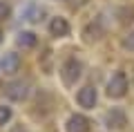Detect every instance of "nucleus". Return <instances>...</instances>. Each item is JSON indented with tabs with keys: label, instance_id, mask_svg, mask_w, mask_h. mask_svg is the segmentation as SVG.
I'll list each match as a JSON object with an SVG mask.
<instances>
[{
	"label": "nucleus",
	"instance_id": "nucleus-1",
	"mask_svg": "<svg viewBox=\"0 0 134 132\" xmlns=\"http://www.w3.org/2000/svg\"><path fill=\"white\" fill-rule=\"evenodd\" d=\"M31 92V83L27 78H18V81H11V83L5 85V94L9 96L11 101H25Z\"/></svg>",
	"mask_w": 134,
	"mask_h": 132
},
{
	"label": "nucleus",
	"instance_id": "nucleus-2",
	"mask_svg": "<svg viewBox=\"0 0 134 132\" xmlns=\"http://www.w3.org/2000/svg\"><path fill=\"white\" fill-rule=\"evenodd\" d=\"M81 74H83V65L76 58H67L60 65V76H63V81H65V85H74L81 78Z\"/></svg>",
	"mask_w": 134,
	"mask_h": 132
},
{
	"label": "nucleus",
	"instance_id": "nucleus-3",
	"mask_svg": "<svg viewBox=\"0 0 134 132\" xmlns=\"http://www.w3.org/2000/svg\"><path fill=\"white\" fill-rule=\"evenodd\" d=\"M125 92H127V78H125V74L123 72L112 74V78L107 81V96L110 99H121V96H125Z\"/></svg>",
	"mask_w": 134,
	"mask_h": 132
},
{
	"label": "nucleus",
	"instance_id": "nucleus-4",
	"mask_svg": "<svg viewBox=\"0 0 134 132\" xmlns=\"http://www.w3.org/2000/svg\"><path fill=\"white\" fill-rule=\"evenodd\" d=\"M76 101H78V105H81V108L92 110V108L96 105V90L92 87V85L81 87V90H78V94H76Z\"/></svg>",
	"mask_w": 134,
	"mask_h": 132
},
{
	"label": "nucleus",
	"instance_id": "nucleus-5",
	"mask_svg": "<svg viewBox=\"0 0 134 132\" xmlns=\"http://www.w3.org/2000/svg\"><path fill=\"white\" fill-rule=\"evenodd\" d=\"M105 123H107V128H114V130H121V128L127 123V117H125V112L123 110H119V108H112L110 112L105 114Z\"/></svg>",
	"mask_w": 134,
	"mask_h": 132
},
{
	"label": "nucleus",
	"instance_id": "nucleus-6",
	"mask_svg": "<svg viewBox=\"0 0 134 132\" xmlns=\"http://www.w3.org/2000/svg\"><path fill=\"white\" fill-rule=\"evenodd\" d=\"M67 132H90V119L83 114H72L67 119Z\"/></svg>",
	"mask_w": 134,
	"mask_h": 132
},
{
	"label": "nucleus",
	"instance_id": "nucleus-7",
	"mask_svg": "<svg viewBox=\"0 0 134 132\" xmlns=\"http://www.w3.org/2000/svg\"><path fill=\"white\" fill-rule=\"evenodd\" d=\"M0 70L5 72V74H16V72L20 70V56L16 52H9L2 56V61H0Z\"/></svg>",
	"mask_w": 134,
	"mask_h": 132
},
{
	"label": "nucleus",
	"instance_id": "nucleus-8",
	"mask_svg": "<svg viewBox=\"0 0 134 132\" xmlns=\"http://www.w3.org/2000/svg\"><path fill=\"white\" fill-rule=\"evenodd\" d=\"M49 34L52 36H56V38H63V36H67L69 34V23H67L65 18H52V23H49Z\"/></svg>",
	"mask_w": 134,
	"mask_h": 132
},
{
	"label": "nucleus",
	"instance_id": "nucleus-9",
	"mask_svg": "<svg viewBox=\"0 0 134 132\" xmlns=\"http://www.w3.org/2000/svg\"><path fill=\"white\" fill-rule=\"evenodd\" d=\"M16 43H18V47H23V49H31V47H36L38 36L34 31H20L18 38H16Z\"/></svg>",
	"mask_w": 134,
	"mask_h": 132
},
{
	"label": "nucleus",
	"instance_id": "nucleus-10",
	"mask_svg": "<svg viewBox=\"0 0 134 132\" xmlns=\"http://www.w3.org/2000/svg\"><path fill=\"white\" fill-rule=\"evenodd\" d=\"M103 36V27H100V23L96 20V23H90L85 27V40L92 43V40H98V38Z\"/></svg>",
	"mask_w": 134,
	"mask_h": 132
},
{
	"label": "nucleus",
	"instance_id": "nucleus-11",
	"mask_svg": "<svg viewBox=\"0 0 134 132\" xmlns=\"http://www.w3.org/2000/svg\"><path fill=\"white\" fill-rule=\"evenodd\" d=\"M9 18H11V5L7 0H0V23H5Z\"/></svg>",
	"mask_w": 134,
	"mask_h": 132
},
{
	"label": "nucleus",
	"instance_id": "nucleus-12",
	"mask_svg": "<svg viewBox=\"0 0 134 132\" xmlns=\"http://www.w3.org/2000/svg\"><path fill=\"white\" fill-rule=\"evenodd\" d=\"M11 121V108L7 105H0V125H5V123Z\"/></svg>",
	"mask_w": 134,
	"mask_h": 132
},
{
	"label": "nucleus",
	"instance_id": "nucleus-13",
	"mask_svg": "<svg viewBox=\"0 0 134 132\" xmlns=\"http://www.w3.org/2000/svg\"><path fill=\"white\" fill-rule=\"evenodd\" d=\"M123 47L125 49H134V31H130L127 36L123 38Z\"/></svg>",
	"mask_w": 134,
	"mask_h": 132
},
{
	"label": "nucleus",
	"instance_id": "nucleus-14",
	"mask_svg": "<svg viewBox=\"0 0 134 132\" xmlns=\"http://www.w3.org/2000/svg\"><path fill=\"white\" fill-rule=\"evenodd\" d=\"M14 132H25V130H23V128H16V130H14Z\"/></svg>",
	"mask_w": 134,
	"mask_h": 132
},
{
	"label": "nucleus",
	"instance_id": "nucleus-15",
	"mask_svg": "<svg viewBox=\"0 0 134 132\" xmlns=\"http://www.w3.org/2000/svg\"><path fill=\"white\" fill-rule=\"evenodd\" d=\"M0 40H2V36H0Z\"/></svg>",
	"mask_w": 134,
	"mask_h": 132
}]
</instances>
